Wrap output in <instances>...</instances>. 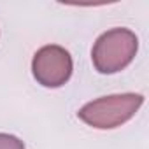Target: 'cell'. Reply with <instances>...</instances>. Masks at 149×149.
<instances>
[{
	"label": "cell",
	"instance_id": "obj_2",
	"mask_svg": "<svg viewBox=\"0 0 149 149\" xmlns=\"http://www.w3.org/2000/svg\"><path fill=\"white\" fill-rule=\"evenodd\" d=\"M139 49L137 35L128 28H111L93 44L91 61L100 74H116L126 68Z\"/></svg>",
	"mask_w": 149,
	"mask_h": 149
},
{
	"label": "cell",
	"instance_id": "obj_1",
	"mask_svg": "<svg viewBox=\"0 0 149 149\" xmlns=\"http://www.w3.org/2000/svg\"><path fill=\"white\" fill-rule=\"evenodd\" d=\"M142 104L144 97L140 93H119L100 97L84 104L79 109L77 118L91 128L112 130L130 121L142 107Z\"/></svg>",
	"mask_w": 149,
	"mask_h": 149
},
{
	"label": "cell",
	"instance_id": "obj_3",
	"mask_svg": "<svg viewBox=\"0 0 149 149\" xmlns=\"http://www.w3.org/2000/svg\"><path fill=\"white\" fill-rule=\"evenodd\" d=\"M74 70L70 53L58 46L47 44L40 47L32 60V74L39 84L44 88H60L68 83Z\"/></svg>",
	"mask_w": 149,
	"mask_h": 149
},
{
	"label": "cell",
	"instance_id": "obj_4",
	"mask_svg": "<svg viewBox=\"0 0 149 149\" xmlns=\"http://www.w3.org/2000/svg\"><path fill=\"white\" fill-rule=\"evenodd\" d=\"M0 149H26L23 140L11 133H0Z\"/></svg>",
	"mask_w": 149,
	"mask_h": 149
}]
</instances>
